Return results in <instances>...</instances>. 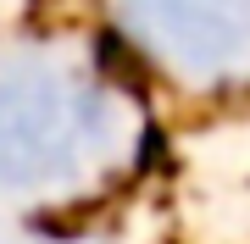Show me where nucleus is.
Segmentation results:
<instances>
[{
  "instance_id": "1",
  "label": "nucleus",
  "mask_w": 250,
  "mask_h": 244,
  "mask_svg": "<svg viewBox=\"0 0 250 244\" xmlns=\"http://www.w3.org/2000/svg\"><path fill=\"white\" fill-rule=\"evenodd\" d=\"M167 56L195 67H228L250 50V0H128Z\"/></svg>"
}]
</instances>
